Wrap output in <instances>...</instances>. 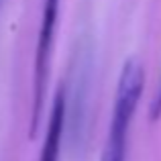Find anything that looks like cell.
<instances>
[{"instance_id":"obj_1","label":"cell","mask_w":161,"mask_h":161,"mask_svg":"<svg viewBox=\"0 0 161 161\" xmlns=\"http://www.w3.org/2000/svg\"><path fill=\"white\" fill-rule=\"evenodd\" d=\"M143 82L145 75H143L141 63H137L135 59L125 61L118 75L114 106L100 161H126V137H129V126L133 122L135 110L139 106Z\"/></svg>"},{"instance_id":"obj_5","label":"cell","mask_w":161,"mask_h":161,"mask_svg":"<svg viewBox=\"0 0 161 161\" xmlns=\"http://www.w3.org/2000/svg\"><path fill=\"white\" fill-rule=\"evenodd\" d=\"M2 2H4V0H0V8H2Z\"/></svg>"},{"instance_id":"obj_2","label":"cell","mask_w":161,"mask_h":161,"mask_svg":"<svg viewBox=\"0 0 161 161\" xmlns=\"http://www.w3.org/2000/svg\"><path fill=\"white\" fill-rule=\"evenodd\" d=\"M59 14V0H43L41 10L39 37H37L35 51V69H33V100H31V122H29V137H37L41 125V114L45 104V88L49 80V63L55 41V27Z\"/></svg>"},{"instance_id":"obj_4","label":"cell","mask_w":161,"mask_h":161,"mask_svg":"<svg viewBox=\"0 0 161 161\" xmlns=\"http://www.w3.org/2000/svg\"><path fill=\"white\" fill-rule=\"evenodd\" d=\"M151 120H159L161 118V78H159V88H157V94H155L153 102H151Z\"/></svg>"},{"instance_id":"obj_3","label":"cell","mask_w":161,"mask_h":161,"mask_svg":"<svg viewBox=\"0 0 161 161\" xmlns=\"http://www.w3.org/2000/svg\"><path fill=\"white\" fill-rule=\"evenodd\" d=\"M65 122H67V96H65V88L61 86L53 98L51 116H49V122H47V133H45L39 161H59Z\"/></svg>"}]
</instances>
